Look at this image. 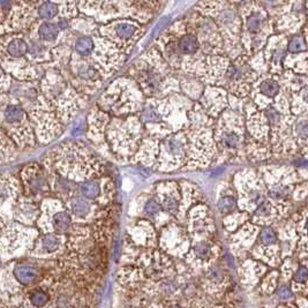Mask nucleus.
Listing matches in <instances>:
<instances>
[{
	"instance_id": "obj_1",
	"label": "nucleus",
	"mask_w": 308,
	"mask_h": 308,
	"mask_svg": "<svg viewBox=\"0 0 308 308\" xmlns=\"http://www.w3.org/2000/svg\"><path fill=\"white\" fill-rule=\"evenodd\" d=\"M46 171H52L78 185L102 178L104 168L87 144L81 141H66L45 155L42 162Z\"/></svg>"
},
{
	"instance_id": "obj_2",
	"label": "nucleus",
	"mask_w": 308,
	"mask_h": 308,
	"mask_svg": "<svg viewBox=\"0 0 308 308\" xmlns=\"http://www.w3.org/2000/svg\"><path fill=\"white\" fill-rule=\"evenodd\" d=\"M195 102L182 92L162 100H148L138 114L146 134L162 141L168 135L178 133L188 126V114Z\"/></svg>"
},
{
	"instance_id": "obj_3",
	"label": "nucleus",
	"mask_w": 308,
	"mask_h": 308,
	"mask_svg": "<svg viewBox=\"0 0 308 308\" xmlns=\"http://www.w3.org/2000/svg\"><path fill=\"white\" fill-rule=\"evenodd\" d=\"M127 75L136 82L148 100H162L182 92L179 76L156 46L135 60L127 70Z\"/></svg>"
},
{
	"instance_id": "obj_4",
	"label": "nucleus",
	"mask_w": 308,
	"mask_h": 308,
	"mask_svg": "<svg viewBox=\"0 0 308 308\" xmlns=\"http://www.w3.org/2000/svg\"><path fill=\"white\" fill-rule=\"evenodd\" d=\"M188 120V126L185 128L188 141V160L185 168H206L217 158V147L214 138L215 122L198 102H195L190 110Z\"/></svg>"
},
{
	"instance_id": "obj_5",
	"label": "nucleus",
	"mask_w": 308,
	"mask_h": 308,
	"mask_svg": "<svg viewBox=\"0 0 308 308\" xmlns=\"http://www.w3.org/2000/svg\"><path fill=\"white\" fill-rule=\"evenodd\" d=\"M40 92L54 108L60 122L65 126L87 106L89 97L78 92L62 72L48 68L40 82Z\"/></svg>"
},
{
	"instance_id": "obj_6",
	"label": "nucleus",
	"mask_w": 308,
	"mask_h": 308,
	"mask_svg": "<svg viewBox=\"0 0 308 308\" xmlns=\"http://www.w3.org/2000/svg\"><path fill=\"white\" fill-rule=\"evenodd\" d=\"M78 5L81 14L102 26L120 18H132L147 24L160 8L158 2H81Z\"/></svg>"
},
{
	"instance_id": "obj_7",
	"label": "nucleus",
	"mask_w": 308,
	"mask_h": 308,
	"mask_svg": "<svg viewBox=\"0 0 308 308\" xmlns=\"http://www.w3.org/2000/svg\"><path fill=\"white\" fill-rule=\"evenodd\" d=\"M147 97L141 88L128 75H124L112 82L100 95L97 106L111 117H130L140 114Z\"/></svg>"
},
{
	"instance_id": "obj_8",
	"label": "nucleus",
	"mask_w": 308,
	"mask_h": 308,
	"mask_svg": "<svg viewBox=\"0 0 308 308\" xmlns=\"http://www.w3.org/2000/svg\"><path fill=\"white\" fill-rule=\"evenodd\" d=\"M146 130L138 116L112 117L106 128L108 147L116 158L132 160L144 135Z\"/></svg>"
},
{
	"instance_id": "obj_9",
	"label": "nucleus",
	"mask_w": 308,
	"mask_h": 308,
	"mask_svg": "<svg viewBox=\"0 0 308 308\" xmlns=\"http://www.w3.org/2000/svg\"><path fill=\"white\" fill-rule=\"evenodd\" d=\"M2 130L18 149L34 148L37 144L28 111L10 94H2Z\"/></svg>"
},
{
	"instance_id": "obj_10",
	"label": "nucleus",
	"mask_w": 308,
	"mask_h": 308,
	"mask_svg": "<svg viewBox=\"0 0 308 308\" xmlns=\"http://www.w3.org/2000/svg\"><path fill=\"white\" fill-rule=\"evenodd\" d=\"M195 12L215 22L223 37L225 51L234 54L242 30V18L234 7L225 2H201L195 6Z\"/></svg>"
},
{
	"instance_id": "obj_11",
	"label": "nucleus",
	"mask_w": 308,
	"mask_h": 308,
	"mask_svg": "<svg viewBox=\"0 0 308 308\" xmlns=\"http://www.w3.org/2000/svg\"><path fill=\"white\" fill-rule=\"evenodd\" d=\"M30 122L36 135L37 144H50L64 132V125L52 104L40 94L35 104L28 111Z\"/></svg>"
},
{
	"instance_id": "obj_12",
	"label": "nucleus",
	"mask_w": 308,
	"mask_h": 308,
	"mask_svg": "<svg viewBox=\"0 0 308 308\" xmlns=\"http://www.w3.org/2000/svg\"><path fill=\"white\" fill-rule=\"evenodd\" d=\"M73 87L84 95L90 97L102 87L105 80L92 57H82L73 50L70 68L64 74Z\"/></svg>"
},
{
	"instance_id": "obj_13",
	"label": "nucleus",
	"mask_w": 308,
	"mask_h": 308,
	"mask_svg": "<svg viewBox=\"0 0 308 308\" xmlns=\"http://www.w3.org/2000/svg\"><path fill=\"white\" fill-rule=\"evenodd\" d=\"M214 138L217 147V157H225L238 152L244 140L242 117L234 111L225 110L217 119Z\"/></svg>"
},
{
	"instance_id": "obj_14",
	"label": "nucleus",
	"mask_w": 308,
	"mask_h": 308,
	"mask_svg": "<svg viewBox=\"0 0 308 308\" xmlns=\"http://www.w3.org/2000/svg\"><path fill=\"white\" fill-rule=\"evenodd\" d=\"M37 228L45 234H70L74 228L72 218L66 204L54 196H48L40 202V215L37 220Z\"/></svg>"
},
{
	"instance_id": "obj_15",
	"label": "nucleus",
	"mask_w": 308,
	"mask_h": 308,
	"mask_svg": "<svg viewBox=\"0 0 308 308\" xmlns=\"http://www.w3.org/2000/svg\"><path fill=\"white\" fill-rule=\"evenodd\" d=\"M188 160V141L185 130L168 135L160 144L156 170L158 172H174L185 168Z\"/></svg>"
},
{
	"instance_id": "obj_16",
	"label": "nucleus",
	"mask_w": 308,
	"mask_h": 308,
	"mask_svg": "<svg viewBox=\"0 0 308 308\" xmlns=\"http://www.w3.org/2000/svg\"><path fill=\"white\" fill-rule=\"evenodd\" d=\"M97 32L128 54L135 43L144 35L146 24L132 18H120L100 26Z\"/></svg>"
},
{
	"instance_id": "obj_17",
	"label": "nucleus",
	"mask_w": 308,
	"mask_h": 308,
	"mask_svg": "<svg viewBox=\"0 0 308 308\" xmlns=\"http://www.w3.org/2000/svg\"><path fill=\"white\" fill-rule=\"evenodd\" d=\"M2 256H15L24 253L26 250L34 248L36 240L40 236L38 228L27 226L18 222H10L7 224H2Z\"/></svg>"
},
{
	"instance_id": "obj_18",
	"label": "nucleus",
	"mask_w": 308,
	"mask_h": 308,
	"mask_svg": "<svg viewBox=\"0 0 308 308\" xmlns=\"http://www.w3.org/2000/svg\"><path fill=\"white\" fill-rule=\"evenodd\" d=\"M40 2H13L12 8L2 18V36L7 34H26L38 21L37 8Z\"/></svg>"
},
{
	"instance_id": "obj_19",
	"label": "nucleus",
	"mask_w": 308,
	"mask_h": 308,
	"mask_svg": "<svg viewBox=\"0 0 308 308\" xmlns=\"http://www.w3.org/2000/svg\"><path fill=\"white\" fill-rule=\"evenodd\" d=\"M92 38L95 48H94L92 58L98 66L104 78H108L124 65V62H126L127 54L116 44L100 36L98 32L94 34Z\"/></svg>"
},
{
	"instance_id": "obj_20",
	"label": "nucleus",
	"mask_w": 308,
	"mask_h": 308,
	"mask_svg": "<svg viewBox=\"0 0 308 308\" xmlns=\"http://www.w3.org/2000/svg\"><path fill=\"white\" fill-rule=\"evenodd\" d=\"M188 21L201 43L206 56H222L225 51L224 40L217 26L212 18L195 12L190 15Z\"/></svg>"
},
{
	"instance_id": "obj_21",
	"label": "nucleus",
	"mask_w": 308,
	"mask_h": 308,
	"mask_svg": "<svg viewBox=\"0 0 308 308\" xmlns=\"http://www.w3.org/2000/svg\"><path fill=\"white\" fill-rule=\"evenodd\" d=\"M20 179L24 186V194L40 204L45 198L51 196L48 174L43 164L29 163L20 171Z\"/></svg>"
},
{
	"instance_id": "obj_22",
	"label": "nucleus",
	"mask_w": 308,
	"mask_h": 308,
	"mask_svg": "<svg viewBox=\"0 0 308 308\" xmlns=\"http://www.w3.org/2000/svg\"><path fill=\"white\" fill-rule=\"evenodd\" d=\"M187 231L194 242L209 240V236L215 231V225L209 206L204 202L192 206L187 214Z\"/></svg>"
},
{
	"instance_id": "obj_23",
	"label": "nucleus",
	"mask_w": 308,
	"mask_h": 308,
	"mask_svg": "<svg viewBox=\"0 0 308 308\" xmlns=\"http://www.w3.org/2000/svg\"><path fill=\"white\" fill-rule=\"evenodd\" d=\"M24 195L20 176L13 174H2L0 185V206H2V224L13 222L14 208L18 201Z\"/></svg>"
},
{
	"instance_id": "obj_24",
	"label": "nucleus",
	"mask_w": 308,
	"mask_h": 308,
	"mask_svg": "<svg viewBox=\"0 0 308 308\" xmlns=\"http://www.w3.org/2000/svg\"><path fill=\"white\" fill-rule=\"evenodd\" d=\"M160 246L163 250L174 256H184L190 250L188 232L176 220H171L163 226L160 236Z\"/></svg>"
},
{
	"instance_id": "obj_25",
	"label": "nucleus",
	"mask_w": 308,
	"mask_h": 308,
	"mask_svg": "<svg viewBox=\"0 0 308 308\" xmlns=\"http://www.w3.org/2000/svg\"><path fill=\"white\" fill-rule=\"evenodd\" d=\"M154 196L160 202L162 208L168 216L178 218L182 200L180 182H174V180L158 182L155 187Z\"/></svg>"
},
{
	"instance_id": "obj_26",
	"label": "nucleus",
	"mask_w": 308,
	"mask_h": 308,
	"mask_svg": "<svg viewBox=\"0 0 308 308\" xmlns=\"http://www.w3.org/2000/svg\"><path fill=\"white\" fill-rule=\"evenodd\" d=\"M244 32L245 38L250 42V48H258L261 45L260 36L266 27V13L260 7L247 5L242 10Z\"/></svg>"
},
{
	"instance_id": "obj_27",
	"label": "nucleus",
	"mask_w": 308,
	"mask_h": 308,
	"mask_svg": "<svg viewBox=\"0 0 308 308\" xmlns=\"http://www.w3.org/2000/svg\"><path fill=\"white\" fill-rule=\"evenodd\" d=\"M2 70L18 82H36L42 76L40 66L32 64L27 57L20 59L2 57Z\"/></svg>"
},
{
	"instance_id": "obj_28",
	"label": "nucleus",
	"mask_w": 308,
	"mask_h": 308,
	"mask_svg": "<svg viewBox=\"0 0 308 308\" xmlns=\"http://www.w3.org/2000/svg\"><path fill=\"white\" fill-rule=\"evenodd\" d=\"M66 206L70 215H72L73 220L80 225L92 223L97 217H102V212H106L102 206H100L95 202L87 200V198L81 196L80 194H76L73 198H70L66 202Z\"/></svg>"
},
{
	"instance_id": "obj_29",
	"label": "nucleus",
	"mask_w": 308,
	"mask_h": 308,
	"mask_svg": "<svg viewBox=\"0 0 308 308\" xmlns=\"http://www.w3.org/2000/svg\"><path fill=\"white\" fill-rule=\"evenodd\" d=\"M204 112L212 119H218L220 116L228 106V92L223 88L206 86L200 100L198 102Z\"/></svg>"
},
{
	"instance_id": "obj_30",
	"label": "nucleus",
	"mask_w": 308,
	"mask_h": 308,
	"mask_svg": "<svg viewBox=\"0 0 308 308\" xmlns=\"http://www.w3.org/2000/svg\"><path fill=\"white\" fill-rule=\"evenodd\" d=\"M111 118L112 117L110 114L104 112L103 110H100L97 105L95 108H92V111L89 112L87 118V138L94 144L97 146V147L105 146V147L108 149L106 136H105V135H106V128L111 122Z\"/></svg>"
},
{
	"instance_id": "obj_31",
	"label": "nucleus",
	"mask_w": 308,
	"mask_h": 308,
	"mask_svg": "<svg viewBox=\"0 0 308 308\" xmlns=\"http://www.w3.org/2000/svg\"><path fill=\"white\" fill-rule=\"evenodd\" d=\"M160 140L146 134V136L140 144V148H138V152L135 154V156L130 163L140 164L144 168H155L156 170L157 158H158L160 152Z\"/></svg>"
},
{
	"instance_id": "obj_32",
	"label": "nucleus",
	"mask_w": 308,
	"mask_h": 308,
	"mask_svg": "<svg viewBox=\"0 0 308 308\" xmlns=\"http://www.w3.org/2000/svg\"><path fill=\"white\" fill-rule=\"evenodd\" d=\"M2 57L20 59L28 56L29 44L24 34H7L2 36Z\"/></svg>"
},
{
	"instance_id": "obj_33",
	"label": "nucleus",
	"mask_w": 308,
	"mask_h": 308,
	"mask_svg": "<svg viewBox=\"0 0 308 308\" xmlns=\"http://www.w3.org/2000/svg\"><path fill=\"white\" fill-rule=\"evenodd\" d=\"M66 236L58 234H45L38 236L32 250L36 256H52L60 253L66 245Z\"/></svg>"
},
{
	"instance_id": "obj_34",
	"label": "nucleus",
	"mask_w": 308,
	"mask_h": 308,
	"mask_svg": "<svg viewBox=\"0 0 308 308\" xmlns=\"http://www.w3.org/2000/svg\"><path fill=\"white\" fill-rule=\"evenodd\" d=\"M40 215V204L27 198L24 194L15 206L13 220L24 225H27V226H32L34 224H37Z\"/></svg>"
},
{
	"instance_id": "obj_35",
	"label": "nucleus",
	"mask_w": 308,
	"mask_h": 308,
	"mask_svg": "<svg viewBox=\"0 0 308 308\" xmlns=\"http://www.w3.org/2000/svg\"><path fill=\"white\" fill-rule=\"evenodd\" d=\"M24 35L27 37L29 44V51L27 58L37 66L40 65L50 66L52 59H54V57H52V48H52L51 45L42 42V40H38L35 36L28 35V34H24Z\"/></svg>"
},
{
	"instance_id": "obj_36",
	"label": "nucleus",
	"mask_w": 308,
	"mask_h": 308,
	"mask_svg": "<svg viewBox=\"0 0 308 308\" xmlns=\"http://www.w3.org/2000/svg\"><path fill=\"white\" fill-rule=\"evenodd\" d=\"M128 234L136 245L146 247L156 245V228L147 220H138L128 231Z\"/></svg>"
},
{
	"instance_id": "obj_37",
	"label": "nucleus",
	"mask_w": 308,
	"mask_h": 308,
	"mask_svg": "<svg viewBox=\"0 0 308 308\" xmlns=\"http://www.w3.org/2000/svg\"><path fill=\"white\" fill-rule=\"evenodd\" d=\"M60 32H62V30L59 29L57 22L38 20L34 24V26L29 29V32L27 34L28 35L37 37V38L42 40V42L46 43L48 45L56 43V45L58 46V45L62 44L59 42Z\"/></svg>"
},
{
	"instance_id": "obj_38",
	"label": "nucleus",
	"mask_w": 308,
	"mask_h": 308,
	"mask_svg": "<svg viewBox=\"0 0 308 308\" xmlns=\"http://www.w3.org/2000/svg\"><path fill=\"white\" fill-rule=\"evenodd\" d=\"M180 187H182V200L180 214L176 220L182 223L185 218H187V214H188L192 206L198 204V202H204V198H202L201 192L198 190V188L194 184L182 180V182H180Z\"/></svg>"
},
{
	"instance_id": "obj_39",
	"label": "nucleus",
	"mask_w": 308,
	"mask_h": 308,
	"mask_svg": "<svg viewBox=\"0 0 308 308\" xmlns=\"http://www.w3.org/2000/svg\"><path fill=\"white\" fill-rule=\"evenodd\" d=\"M180 80V90L184 95L188 97L194 102H198L201 98L202 94L204 92L206 86L198 80V78L193 76V75L184 74L179 76Z\"/></svg>"
},
{
	"instance_id": "obj_40",
	"label": "nucleus",
	"mask_w": 308,
	"mask_h": 308,
	"mask_svg": "<svg viewBox=\"0 0 308 308\" xmlns=\"http://www.w3.org/2000/svg\"><path fill=\"white\" fill-rule=\"evenodd\" d=\"M214 254H215V248L209 240L194 242L188 254H187V261L206 264L212 261Z\"/></svg>"
},
{
	"instance_id": "obj_41",
	"label": "nucleus",
	"mask_w": 308,
	"mask_h": 308,
	"mask_svg": "<svg viewBox=\"0 0 308 308\" xmlns=\"http://www.w3.org/2000/svg\"><path fill=\"white\" fill-rule=\"evenodd\" d=\"M40 270L35 264L30 262H18L14 264L13 275L18 283L22 285H30L38 278Z\"/></svg>"
},
{
	"instance_id": "obj_42",
	"label": "nucleus",
	"mask_w": 308,
	"mask_h": 308,
	"mask_svg": "<svg viewBox=\"0 0 308 308\" xmlns=\"http://www.w3.org/2000/svg\"><path fill=\"white\" fill-rule=\"evenodd\" d=\"M70 27H72L73 32H80L81 35L84 36H92L98 30L96 21L94 18L81 13L74 20L70 21Z\"/></svg>"
},
{
	"instance_id": "obj_43",
	"label": "nucleus",
	"mask_w": 308,
	"mask_h": 308,
	"mask_svg": "<svg viewBox=\"0 0 308 308\" xmlns=\"http://www.w3.org/2000/svg\"><path fill=\"white\" fill-rule=\"evenodd\" d=\"M140 198L142 204H138V206H141V212L147 217H150V218H156V217L168 216V214L164 212L163 208H162V206L160 204V202L156 200L155 196L147 198L146 195H142Z\"/></svg>"
},
{
	"instance_id": "obj_44",
	"label": "nucleus",
	"mask_w": 308,
	"mask_h": 308,
	"mask_svg": "<svg viewBox=\"0 0 308 308\" xmlns=\"http://www.w3.org/2000/svg\"><path fill=\"white\" fill-rule=\"evenodd\" d=\"M94 48H95V43H94L92 36L81 35L73 42L74 52L82 57H92Z\"/></svg>"
},
{
	"instance_id": "obj_45",
	"label": "nucleus",
	"mask_w": 308,
	"mask_h": 308,
	"mask_svg": "<svg viewBox=\"0 0 308 308\" xmlns=\"http://www.w3.org/2000/svg\"><path fill=\"white\" fill-rule=\"evenodd\" d=\"M18 146L15 142L2 130V147H0V152H2V163H6L15 158V155L18 152Z\"/></svg>"
},
{
	"instance_id": "obj_46",
	"label": "nucleus",
	"mask_w": 308,
	"mask_h": 308,
	"mask_svg": "<svg viewBox=\"0 0 308 308\" xmlns=\"http://www.w3.org/2000/svg\"><path fill=\"white\" fill-rule=\"evenodd\" d=\"M236 208H238V200L230 192L220 195L217 200V209L223 215H231L236 212Z\"/></svg>"
},
{
	"instance_id": "obj_47",
	"label": "nucleus",
	"mask_w": 308,
	"mask_h": 308,
	"mask_svg": "<svg viewBox=\"0 0 308 308\" xmlns=\"http://www.w3.org/2000/svg\"><path fill=\"white\" fill-rule=\"evenodd\" d=\"M280 90V84L272 78H264L258 86V94L266 97V98H274V97L278 95Z\"/></svg>"
},
{
	"instance_id": "obj_48",
	"label": "nucleus",
	"mask_w": 308,
	"mask_h": 308,
	"mask_svg": "<svg viewBox=\"0 0 308 308\" xmlns=\"http://www.w3.org/2000/svg\"><path fill=\"white\" fill-rule=\"evenodd\" d=\"M258 242L261 246L272 247L277 244V234L272 226H264L258 234Z\"/></svg>"
},
{
	"instance_id": "obj_49",
	"label": "nucleus",
	"mask_w": 308,
	"mask_h": 308,
	"mask_svg": "<svg viewBox=\"0 0 308 308\" xmlns=\"http://www.w3.org/2000/svg\"><path fill=\"white\" fill-rule=\"evenodd\" d=\"M272 215V206L269 201H264V204H260L256 208V210L253 212V218L255 222H262L264 220L270 218Z\"/></svg>"
},
{
	"instance_id": "obj_50",
	"label": "nucleus",
	"mask_w": 308,
	"mask_h": 308,
	"mask_svg": "<svg viewBox=\"0 0 308 308\" xmlns=\"http://www.w3.org/2000/svg\"><path fill=\"white\" fill-rule=\"evenodd\" d=\"M288 52H291V54H300V52L306 51V45L305 42H304L302 37L300 36L292 37L290 42H288Z\"/></svg>"
},
{
	"instance_id": "obj_51",
	"label": "nucleus",
	"mask_w": 308,
	"mask_h": 308,
	"mask_svg": "<svg viewBox=\"0 0 308 308\" xmlns=\"http://www.w3.org/2000/svg\"><path fill=\"white\" fill-rule=\"evenodd\" d=\"M48 300V296L46 294V292H44L42 290H36L30 294V302H32L35 307L45 306L46 305Z\"/></svg>"
},
{
	"instance_id": "obj_52",
	"label": "nucleus",
	"mask_w": 308,
	"mask_h": 308,
	"mask_svg": "<svg viewBox=\"0 0 308 308\" xmlns=\"http://www.w3.org/2000/svg\"><path fill=\"white\" fill-rule=\"evenodd\" d=\"M224 278V272L220 266H212L206 272V280L212 284H220Z\"/></svg>"
},
{
	"instance_id": "obj_53",
	"label": "nucleus",
	"mask_w": 308,
	"mask_h": 308,
	"mask_svg": "<svg viewBox=\"0 0 308 308\" xmlns=\"http://www.w3.org/2000/svg\"><path fill=\"white\" fill-rule=\"evenodd\" d=\"M296 135L302 140H308V118L300 119L294 127Z\"/></svg>"
},
{
	"instance_id": "obj_54",
	"label": "nucleus",
	"mask_w": 308,
	"mask_h": 308,
	"mask_svg": "<svg viewBox=\"0 0 308 308\" xmlns=\"http://www.w3.org/2000/svg\"><path fill=\"white\" fill-rule=\"evenodd\" d=\"M294 280L296 284H306L308 282V268L305 266H300L296 270L294 275Z\"/></svg>"
},
{
	"instance_id": "obj_55",
	"label": "nucleus",
	"mask_w": 308,
	"mask_h": 308,
	"mask_svg": "<svg viewBox=\"0 0 308 308\" xmlns=\"http://www.w3.org/2000/svg\"><path fill=\"white\" fill-rule=\"evenodd\" d=\"M277 298H278L280 302H288L294 298V292H292L290 286H286V285H282L276 291Z\"/></svg>"
},
{
	"instance_id": "obj_56",
	"label": "nucleus",
	"mask_w": 308,
	"mask_h": 308,
	"mask_svg": "<svg viewBox=\"0 0 308 308\" xmlns=\"http://www.w3.org/2000/svg\"><path fill=\"white\" fill-rule=\"evenodd\" d=\"M2 94H10L13 87V78L5 72L2 73Z\"/></svg>"
},
{
	"instance_id": "obj_57",
	"label": "nucleus",
	"mask_w": 308,
	"mask_h": 308,
	"mask_svg": "<svg viewBox=\"0 0 308 308\" xmlns=\"http://www.w3.org/2000/svg\"><path fill=\"white\" fill-rule=\"evenodd\" d=\"M176 284L171 280H165L160 283L162 291H163V294L166 296H170L174 294V292L176 291Z\"/></svg>"
},
{
	"instance_id": "obj_58",
	"label": "nucleus",
	"mask_w": 308,
	"mask_h": 308,
	"mask_svg": "<svg viewBox=\"0 0 308 308\" xmlns=\"http://www.w3.org/2000/svg\"><path fill=\"white\" fill-rule=\"evenodd\" d=\"M302 98H304V100H305L306 103H308V87H306L305 89H304Z\"/></svg>"
},
{
	"instance_id": "obj_59",
	"label": "nucleus",
	"mask_w": 308,
	"mask_h": 308,
	"mask_svg": "<svg viewBox=\"0 0 308 308\" xmlns=\"http://www.w3.org/2000/svg\"><path fill=\"white\" fill-rule=\"evenodd\" d=\"M306 228H307V232H308V220H307V223H306Z\"/></svg>"
},
{
	"instance_id": "obj_60",
	"label": "nucleus",
	"mask_w": 308,
	"mask_h": 308,
	"mask_svg": "<svg viewBox=\"0 0 308 308\" xmlns=\"http://www.w3.org/2000/svg\"><path fill=\"white\" fill-rule=\"evenodd\" d=\"M170 308H180L179 306H172V307H170Z\"/></svg>"
}]
</instances>
